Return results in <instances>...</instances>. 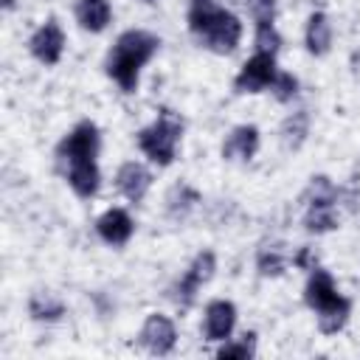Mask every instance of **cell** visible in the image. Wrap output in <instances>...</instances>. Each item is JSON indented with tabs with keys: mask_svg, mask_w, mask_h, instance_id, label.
Returning <instances> with one entry per match:
<instances>
[{
	"mask_svg": "<svg viewBox=\"0 0 360 360\" xmlns=\"http://www.w3.org/2000/svg\"><path fill=\"white\" fill-rule=\"evenodd\" d=\"M141 343H143L152 354L163 357V354H169V352L174 349V343H177V329H174V323H172L166 315L152 312V315H146V321H143V326H141Z\"/></svg>",
	"mask_w": 360,
	"mask_h": 360,
	"instance_id": "cell-8",
	"label": "cell"
},
{
	"mask_svg": "<svg viewBox=\"0 0 360 360\" xmlns=\"http://www.w3.org/2000/svg\"><path fill=\"white\" fill-rule=\"evenodd\" d=\"M28 48H31V53H34L37 62H42V65H56V62L62 59V51H65V34H62L59 22H56L53 17L45 20V22L31 34Z\"/></svg>",
	"mask_w": 360,
	"mask_h": 360,
	"instance_id": "cell-6",
	"label": "cell"
},
{
	"mask_svg": "<svg viewBox=\"0 0 360 360\" xmlns=\"http://www.w3.org/2000/svg\"><path fill=\"white\" fill-rule=\"evenodd\" d=\"M28 312L37 321H56L65 312V304L53 292H34L31 301H28Z\"/></svg>",
	"mask_w": 360,
	"mask_h": 360,
	"instance_id": "cell-21",
	"label": "cell"
},
{
	"mask_svg": "<svg viewBox=\"0 0 360 360\" xmlns=\"http://www.w3.org/2000/svg\"><path fill=\"white\" fill-rule=\"evenodd\" d=\"M180 135H183V118H180L174 110L163 107V110L158 112V118H155L149 127H143V129L138 132V146H141V152H143L152 163L169 166V163L174 160V155H177V141H180Z\"/></svg>",
	"mask_w": 360,
	"mask_h": 360,
	"instance_id": "cell-2",
	"label": "cell"
},
{
	"mask_svg": "<svg viewBox=\"0 0 360 360\" xmlns=\"http://www.w3.org/2000/svg\"><path fill=\"white\" fill-rule=\"evenodd\" d=\"M96 231H98V236H101L107 245L118 248V245H127V242H129L135 225H132V217H129L124 208H107V211L96 219Z\"/></svg>",
	"mask_w": 360,
	"mask_h": 360,
	"instance_id": "cell-10",
	"label": "cell"
},
{
	"mask_svg": "<svg viewBox=\"0 0 360 360\" xmlns=\"http://www.w3.org/2000/svg\"><path fill=\"white\" fill-rule=\"evenodd\" d=\"M307 132H309V112L307 110H298L292 112L290 118H284L281 124V146L295 152L304 141H307Z\"/></svg>",
	"mask_w": 360,
	"mask_h": 360,
	"instance_id": "cell-19",
	"label": "cell"
},
{
	"mask_svg": "<svg viewBox=\"0 0 360 360\" xmlns=\"http://www.w3.org/2000/svg\"><path fill=\"white\" fill-rule=\"evenodd\" d=\"M338 295H340V292L335 290V281H332V276H329L326 270L315 267V270L309 273V281H307V287H304V301H307V307L318 312V309L329 307V304H332Z\"/></svg>",
	"mask_w": 360,
	"mask_h": 360,
	"instance_id": "cell-13",
	"label": "cell"
},
{
	"mask_svg": "<svg viewBox=\"0 0 360 360\" xmlns=\"http://www.w3.org/2000/svg\"><path fill=\"white\" fill-rule=\"evenodd\" d=\"M200 39L214 53H231V51H236L239 39H242V22H239V17L233 11L219 8L217 17L211 20V25L205 28V34Z\"/></svg>",
	"mask_w": 360,
	"mask_h": 360,
	"instance_id": "cell-5",
	"label": "cell"
},
{
	"mask_svg": "<svg viewBox=\"0 0 360 360\" xmlns=\"http://www.w3.org/2000/svg\"><path fill=\"white\" fill-rule=\"evenodd\" d=\"M14 6V0H3V8H11Z\"/></svg>",
	"mask_w": 360,
	"mask_h": 360,
	"instance_id": "cell-30",
	"label": "cell"
},
{
	"mask_svg": "<svg viewBox=\"0 0 360 360\" xmlns=\"http://www.w3.org/2000/svg\"><path fill=\"white\" fill-rule=\"evenodd\" d=\"M248 11L256 25L273 22L276 20V0H248Z\"/></svg>",
	"mask_w": 360,
	"mask_h": 360,
	"instance_id": "cell-28",
	"label": "cell"
},
{
	"mask_svg": "<svg viewBox=\"0 0 360 360\" xmlns=\"http://www.w3.org/2000/svg\"><path fill=\"white\" fill-rule=\"evenodd\" d=\"M304 200H307V205L309 202H335L338 200V188L332 186V180L326 174H318V177L309 180V188H307Z\"/></svg>",
	"mask_w": 360,
	"mask_h": 360,
	"instance_id": "cell-26",
	"label": "cell"
},
{
	"mask_svg": "<svg viewBox=\"0 0 360 360\" xmlns=\"http://www.w3.org/2000/svg\"><path fill=\"white\" fill-rule=\"evenodd\" d=\"M149 186H152V174H149V169H146L143 163H138V160L121 163V169H118V174H115V188H118L129 202H141V200L146 197Z\"/></svg>",
	"mask_w": 360,
	"mask_h": 360,
	"instance_id": "cell-9",
	"label": "cell"
},
{
	"mask_svg": "<svg viewBox=\"0 0 360 360\" xmlns=\"http://www.w3.org/2000/svg\"><path fill=\"white\" fill-rule=\"evenodd\" d=\"M256 267L262 276H281L284 267H287V253H284V245L278 242H270V245H262L259 253H256Z\"/></svg>",
	"mask_w": 360,
	"mask_h": 360,
	"instance_id": "cell-20",
	"label": "cell"
},
{
	"mask_svg": "<svg viewBox=\"0 0 360 360\" xmlns=\"http://www.w3.org/2000/svg\"><path fill=\"white\" fill-rule=\"evenodd\" d=\"M304 228L309 233H326L338 228V211L335 202H309L307 214H304Z\"/></svg>",
	"mask_w": 360,
	"mask_h": 360,
	"instance_id": "cell-18",
	"label": "cell"
},
{
	"mask_svg": "<svg viewBox=\"0 0 360 360\" xmlns=\"http://www.w3.org/2000/svg\"><path fill=\"white\" fill-rule=\"evenodd\" d=\"M76 20L84 31L90 34H101L110 20H112V8L110 0H79L76 3Z\"/></svg>",
	"mask_w": 360,
	"mask_h": 360,
	"instance_id": "cell-14",
	"label": "cell"
},
{
	"mask_svg": "<svg viewBox=\"0 0 360 360\" xmlns=\"http://www.w3.org/2000/svg\"><path fill=\"white\" fill-rule=\"evenodd\" d=\"M292 262H295L298 267H304V270H315V259H312L309 248H301V250L292 256Z\"/></svg>",
	"mask_w": 360,
	"mask_h": 360,
	"instance_id": "cell-29",
	"label": "cell"
},
{
	"mask_svg": "<svg viewBox=\"0 0 360 360\" xmlns=\"http://www.w3.org/2000/svg\"><path fill=\"white\" fill-rule=\"evenodd\" d=\"M256 152H259V127H253V124L233 127L222 143L225 160H250Z\"/></svg>",
	"mask_w": 360,
	"mask_h": 360,
	"instance_id": "cell-11",
	"label": "cell"
},
{
	"mask_svg": "<svg viewBox=\"0 0 360 360\" xmlns=\"http://www.w3.org/2000/svg\"><path fill=\"white\" fill-rule=\"evenodd\" d=\"M160 39L149 31L141 28H129L124 31L112 51L107 53V76L124 90V93H135L138 90V79H141V68L158 53Z\"/></svg>",
	"mask_w": 360,
	"mask_h": 360,
	"instance_id": "cell-1",
	"label": "cell"
},
{
	"mask_svg": "<svg viewBox=\"0 0 360 360\" xmlns=\"http://www.w3.org/2000/svg\"><path fill=\"white\" fill-rule=\"evenodd\" d=\"M143 3H152V0H143Z\"/></svg>",
	"mask_w": 360,
	"mask_h": 360,
	"instance_id": "cell-31",
	"label": "cell"
},
{
	"mask_svg": "<svg viewBox=\"0 0 360 360\" xmlns=\"http://www.w3.org/2000/svg\"><path fill=\"white\" fill-rule=\"evenodd\" d=\"M98 146H101L98 127L93 121H82L62 138V143L56 146V155H59L62 163L70 166V163H79V160H96Z\"/></svg>",
	"mask_w": 360,
	"mask_h": 360,
	"instance_id": "cell-3",
	"label": "cell"
},
{
	"mask_svg": "<svg viewBox=\"0 0 360 360\" xmlns=\"http://www.w3.org/2000/svg\"><path fill=\"white\" fill-rule=\"evenodd\" d=\"M349 315H352V301L346 295H338L329 307L318 309V329L323 335H335V332H340L346 326Z\"/></svg>",
	"mask_w": 360,
	"mask_h": 360,
	"instance_id": "cell-17",
	"label": "cell"
},
{
	"mask_svg": "<svg viewBox=\"0 0 360 360\" xmlns=\"http://www.w3.org/2000/svg\"><path fill=\"white\" fill-rule=\"evenodd\" d=\"M304 42H307V51L312 56L329 53V48H332V25H329V17L323 11H312L309 14L307 31H304Z\"/></svg>",
	"mask_w": 360,
	"mask_h": 360,
	"instance_id": "cell-15",
	"label": "cell"
},
{
	"mask_svg": "<svg viewBox=\"0 0 360 360\" xmlns=\"http://www.w3.org/2000/svg\"><path fill=\"white\" fill-rule=\"evenodd\" d=\"M214 270H217V256H214L211 250L197 253V256H194V262L188 264V270L183 273V278L177 281V304L188 307V304L194 301L197 290H200L205 281H211Z\"/></svg>",
	"mask_w": 360,
	"mask_h": 360,
	"instance_id": "cell-7",
	"label": "cell"
},
{
	"mask_svg": "<svg viewBox=\"0 0 360 360\" xmlns=\"http://www.w3.org/2000/svg\"><path fill=\"white\" fill-rule=\"evenodd\" d=\"M166 202H169V214L174 219H180V217H186L194 208V202H200V194L194 188H188L186 183H177V186H172Z\"/></svg>",
	"mask_w": 360,
	"mask_h": 360,
	"instance_id": "cell-23",
	"label": "cell"
},
{
	"mask_svg": "<svg viewBox=\"0 0 360 360\" xmlns=\"http://www.w3.org/2000/svg\"><path fill=\"white\" fill-rule=\"evenodd\" d=\"M278 76V68H276V56L273 53H253L242 70L236 73L233 79V87L236 93H262L273 84V79Z\"/></svg>",
	"mask_w": 360,
	"mask_h": 360,
	"instance_id": "cell-4",
	"label": "cell"
},
{
	"mask_svg": "<svg viewBox=\"0 0 360 360\" xmlns=\"http://www.w3.org/2000/svg\"><path fill=\"white\" fill-rule=\"evenodd\" d=\"M253 45H256V53H278L281 48V34L276 31L273 22H264V25H256V34H253Z\"/></svg>",
	"mask_w": 360,
	"mask_h": 360,
	"instance_id": "cell-25",
	"label": "cell"
},
{
	"mask_svg": "<svg viewBox=\"0 0 360 360\" xmlns=\"http://www.w3.org/2000/svg\"><path fill=\"white\" fill-rule=\"evenodd\" d=\"M233 326H236V307L231 301L217 298V301H211L205 307V326L202 329H205V338L208 340H225V338H231Z\"/></svg>",
	"mask_w": 360,
	"mask_h": 360,
	"instance_id": "cell-12",
	"label": "cell"
},
{
	"mask_svg": "<svg viewBox=\"0 0 360 360\" xmlns=\"http://www.w3.org/2000/svg\"><path fill=\"white\" fill-rule=\"evenodd\" d=\"M270 93L276 96V101L287 104V101H292L295 93H298V79H295L292 73H281V70H278V76H276L273 84H270Z\"/></svg>",
	"mask_w": 360,
	"mask_h": 360,
	"instance_id": "cell-27",
	"label": "cell"
},
{
	"mask_svg": "<svg viewBox=\"0 0 360 360\" xmlns=\"http://www.w3.org/2000/svg\"><path fill=\"white\" fill-rule=\"evenodd\" d=\"M253 332H245L242 335V340H233V343H222L219 349H217V357L219 360H250L253 354H256V349H253Z\"/></svg>",
	"mask_w": 360,
	"mask_h": 360,
	"instance_id": "cell-24",
	"label": "cell"
},
{
	"mask_svg": "<svg viewBox=\"0 0 360 360\" xmlns=\"http://www.w3.org/2000/svg\"><path fill=\"white\" fill-rule=\"evenodd\" d=\"M217 11H219V6L214 0H191V6H188V28H191V34L202 37L205 28L211 25V20L217 17Z\"/></svg>",
	"mask_w": 360,
	"mask_h": 360,
	"instance_id": "cell-22",
	"label": "cell"
},
{
	"mask_svg": "<svg viewBox=\"0 0 360 360\" xmlns=\"http://www.w3.org/2000/svg\"><path fill=\"white\" fill-rule=\"evenodd\" d=\"M68 183L79 197H93L101 186V172L96 160H79L68 166Z\"/></svg>",
	"mask_w": 360,
	"mask_h": 360,
	"instance_id": "cell-16",
	"label": "cell"
}]
</instances>
